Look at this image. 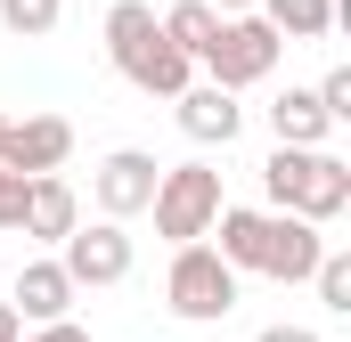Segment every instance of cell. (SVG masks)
I'll list each match as a JSON object with an SVG mask.
<instances>
[{"label":"cell","mask_w":351,"mask_h":342,"mask_svg":"<svg viewBox=\"0 0 351 342\" xmlns=\"http://www.w3.org/2000/svg\"><path fill=\"white\" fill-rule=\"evenodd\" d=\"M147 8H156V0H147Z\"/></svg>","instance_id":"484cf974"},{"label":"cell","mask_w":351,"mask_h":342,"mask_svg":"<svg viewBox=\"0 0 351 342\" xmlns=\"http://www.w3.org/2000/svg\"><path fill=\"white\" fill-rule=\"evenodd\" d=\"M0 228H25V179H0Z\"/></svg>","instance_id":"ffe728a7"},{"label":"cell","mask_w":351,"mask_h":342,"mask_svg":"<svg viewBox=\"0 0 351 342\" xmlns=\"http://www.w3.org/2000/svg\"><path fill=\"white\" fill-rule=\"evenodd\" d=\"M327 253V237L294 212H262V253H254V277H278V285H302Z\"/></svg>","instance_id":"ba28073f"},{"label":"cell","mask_w":351,"mask_h":342,"mask_svg":"<svg viewBox=\"0 0 351 342\" xmlns=\"http://www.w3.org/2000/svg\"><path fill=\"white\" fill-rule=\"evenodd\" d=\"M8 310H16V326H58V318H74V277L58 261H25Z\"/></svg>","instance_id":"30bf717a"},{"label":"cell","mask_w":351,"mask_h":342,"mask_svg":"<svg viewBox=\"0 0 351 342\" xmlns=\"http://www.w3.org/2000/svg\"><path fill=\"white\" fill-rule=\"evenodd\" d=\"M106 57H114L123 82L147 90V98H180V90L196 82V66L164 41V25H156L147 0H114V8H106Z\"/></svg>","instance_id":"6da1fadb"},{"label":"cell","mask_w":351,"mask_h":342,"mask_svg":"<svg viewBox=\"0 0 351 342\" xmlns=\"http://www.w3.org/2000/svg\"><path fill=\"white\" fill-rule=\"evenodd\" d=\"M204 8H213L221 25H229V16H254V0H204Z\"/></svg>","instance_id":"603a6c76"},{"label":"cell","mask_w":351,"mask_h":342,"mask_svg":"<svg viewBox=\"0 0 351 342\" xmlns=\"http://www.w3.org/2000/svg\"><path fill=\"white\" fill-rule=\"evenodd\" d=\"M25 342H90L74 318H58V326H25Z\"/></svg>","instance_id":"44dd1931"},{"label":"cell","mask_w":351,"mask_h":342,"mask_svg":"<svg viewBox=\"0 0 351 342\" xmlns=\"http://www.w3.org/2000/svg\"><path fill=\"white\" fill-rule=\"evenodd\" d=\"M172 106H180V131H188L196 147H229V139L245 131V106H237L229 90H213V82H188Z\"/></svg>","instance_id":"8fae6325"},{"label":"cell","mask_w":351,"mask_h":342,"mask_svg":"<svg viewBox=\"0 0 351 342\" xmlns=\"http://www.w3.org/2000/svg\"><path fill=\"white\" fill-rule=\"evenodd\" d=\"M0 342H25V326H16V310L0 302Z\"/></svg>","instance_id":"cb8c5ba5"},{"label":"cell","mask_w":351,"mask_h":342,"mask_svg":"<svg viewBox=\"0 0 351 342\" xmlns=\"http://www.w3.org/2000/svg\"><path fill=\"white\" fill-rule=\"evenodd\" d=\"M278 57H286V41L269 33L262 16H229V25H221V41H213V57H204L196 74H204L213 90H229V98H237V90L269 82V74H278Z\"/></svg>","instance_id":"5b68a950"},{"label":"cell","mask_w":351,"mask_h":342,"mask_svg":"<svg viewBox=\"0 0 351 342\" xmlns=\"http://www.w3.org/2000/svg\"><path fill=\"white\" fill-rule=\"evenodd\" d=\"M262 196H269V212H294V220L327 228V220L351 204V163L327 155V147H269Z\"/></svg>","instance_id":"7a4b0ae2"},{"label":"cell","mask_w":351,"mask_h":342,"mask_svg":"<svg viewBox=\"0 0 351 342\" xmlns=\"http://www.w3.org/2000/svg\"><path fill=\"white\" fill-rule=\"evenodd\" d=\"M156 179H164V163L147 155V147H114L106 163H98V179H90V196H98V220H139L147 204H156Z\"/></svg>","instance_id":"8992f818"},{"label":"cell","mask_w":351,"mask_h":342,"mask_svg":"<svg viewBox=\"0 0 351 342\" xmlns=\"http://www.w3.org/2000/svg\"><path fill=\"white\" fill-rule=\"evenodd\" d=\"M58 269L74 277V293H82V285H123V277H131V237H123L114 220H90V228H74V237L58 245Z\"/></svg>","instance_id":"9c48e42d"},{"label":"cell","mask_w":351,"mask_h":342,"mask_svg":"<svg viewBox=\"0 0 351 342\" xmlns=\"http://www.w3.org/2000/svg\"><path fill=\"white\" fill-rule=\"evenodd\" d=\"M311 98H319V114H327V122H351V66H327V82L311 90Z\"/></svg>","instance_id":"d6986e66"},{"label":"cell","mask_w":351,"mask_h":342,"mask_svg":"<svg viewBox=\"0 0 351 342\" xmlns=\"http://www.w3.org/2000/svg\"><path fill=\"white\" fill-rule=\"evenodd\" d=\"M213 237H221L213 253H221L229 269H237V277H245V269H254V253H262V212H254V204H221Z\"/></svg>","instance_id":"2e32d148"},{"label":"cell","mask_w":351,"mask_h":342,"mask_svg":"<svg viewBox=\"0 0 351 342\" xmlns=\"http://www.w3.org/2000/svg\"><path fill=\"white\" fill-rule=\"evenodd\" d=\"M254 342H327V334H319V326H286V318H278V326H262Z\"/></svg>","instance_id":"7402d4cb"},{"label":"cell","mask_w":351,"mask_h":342,"mask_svg":"<svg viewBox=\"0 0 351 342\" xmlns=\"http://www.w3.org/2000/svg\"><path fill=\"white\" fill-rule=\"evenodd\" d=\"M254 16H262L278 41H319V33H335V0H254Z\"/></svg>","instance_id":"9a60e30c"},{"label":"cell","mask_w":351,"mask_h":342,"mask_svg":"<svg viewBox=\"0 0 351 342\" xmlns=\"http://www.w3.org/2000/svg\"><path fill=\"white\" fill-rule=\"evenodd\" d=\"M156 25H164V41H172L188 66H204V57H213V41H221V16H213L204 0H172Z\"/></svg>","instance_id":"5bb4252c"},{"label":"cell","mask_w":351,"mask_h":342,"mask_svg":"<svg viewBox=\"0 0 351 342\" xmlns=\"http://www.w3.org/2000/svg\"><path fill=\"white\" fill-rule=\"evenodd\" d=\"M221 204H229V196H221V171H213V163H164L147 212H156V237L180 253V245H204V237H213Z\"/></svg>","instance_id":"3957f363"},{"label":"cell","mask_w":351,"mask_h":342,"mask_svg":"<svg viewBox=\"0 0 351 342\" xmlns=\"http://www.w3.org/2000/svg\"><path fill=\"white\" fill-rule=\"evenodd\" d=\"M66 155H74V122L66 114H25L0 139V171L8 179H49V171H66Z\"/></svg>","instance_id":"52a82bcc"},{"label":"cell","mask_w":351,"mask_h":342,"mask_svg":"<svg viewBox=\"0 0 351 342\" xmlns=\"http://www.w3.org/2000/svg\"><path fill=\"white\" fill-rule=\"evenodd\" d=\"M0 139H8V114H0Z\"/></svg>","instance_id":"d4e9b609"},{"label":"cell","mask_w":351,"mask_h":342,"mask_svg":"<svg viewBox=\"0 0 351 342\" xmlns=\"http://www.w3.org/2000/svg\"><path fill=\"white\" fill-rule=\"evenodd\" d=\"M262 114H269V139H278V147H327V139H335V122L319 114L311 90H278Z\"/></svg>","instance_id":"4fadbf2b"},{"label":"cell","mask_w":351,"mask_h":342,"mask_svg":"<svg viewBox=\"0 0 351 342\" xmlns=\"http://www.w3.org/2000/svg\"><path fill=\"white\" fill-rule=\"evenodd\" d=\"M311 285H319V310H335V318H351V253H319V269H311Z\"/></svg>","instance_id":"ac0fdd59"},{"label":"cell","mask_w":351,"mask_h":342,"mask_svg":"<svg viewBox=\"0 0 351 342\" xmlns=\"http://www.w3.org/2000/svg\"><path fill=\"white\" fill-rule=\"evenodd\" d=\"M0 179H8V171H0Z\"/></svg>","instance_id":"4316f807"},{"label":"cell","mask_w":351,"mask_h":342,"mask_svg":"<svg viewBox=\"0 0 351 342\" xmlns=\"http://www.w3.org/2000/svg\"><path fill=\"white\" fill-rule=\"evenodd\" d=\"M82 228V196L49 171V179H25V228L16 237H41V245H66Z\"/></svg>","instance_id":"7c38bea8"},{"label":"cell","mask_w":351,"mask_h":342,"mask_svg":"<svg viewBox=\"0 0 351 342\" xmlns=\"http://www.w3.org/2000/svg\"><path fill=\"white\" fill-rule=\"evenodd\" d=\"M58 16H66V0H0V25H8L16 41H41V33H58Z\"/></svg>","instance_id":"e0dca14e"},{"label":"cell","mask_w":351,"mask_h":342,"mask_svg":"<svg viewBox=\"0 0 351 342\" xmlns=\"http://www.w3.org/2000/svg\"><path fill=\"white\" fill-rule=\"evenodd\" d=\"M164 302H172V318H188V326H221L237 310V269L213 253V245H180L172 269H164Z\"/></svg>","instance_id":"277c9868"}]
</instances>
